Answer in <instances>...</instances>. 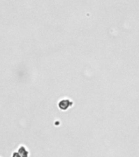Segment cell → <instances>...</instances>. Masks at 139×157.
Returning a JSON list of instances; mask_svg holds the SVG:
<instances>
[{
	"instance_id": "obj_2",
	"label": "cell",
	"mask_w": 139,
	"mask_h": 157,
	"mask_svg": "<svg viewBox=\"0 0 139 157\" xmlns=\"http://www.w3.org/2000/svg\"><path fill=\"white\" fill-rule=\"evenodd\" d=\"M18 153L21 156V157H28L29 156V151L25 148L24 146H21L20 148L18 149Z\"/></svg>"
},
{
	"instance_id": "obj_1",
	"label": "cell",
	"mask_w": 139,
	"mask_h": 157,
	"mask_svg": "<svg viewBox=\"0 0 139 157\" xmlns=\"http://www.w3.org/2000/svg\"><path fill=\"white\" fill-rule=\"evenodd\" d=\"M73 106V102L69 99H63L59 102V107L62 111H67L69 107Z\"/></svg>"
}]
</instances>
